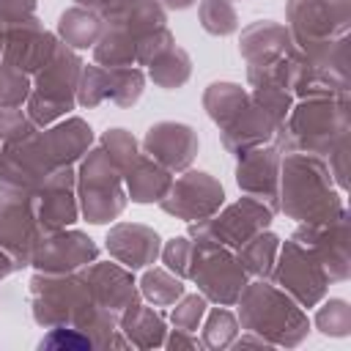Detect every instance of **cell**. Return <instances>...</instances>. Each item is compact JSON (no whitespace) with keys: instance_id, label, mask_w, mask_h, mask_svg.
<instances>
[{"instance_id":"obj_24","label":"cell","mask_w":351,"mask_h":351,"mask_svg":"<svg viewBox=\"0 0 351 351\" xmlns=\"http://www.w3.org/2000/svg\"><path fill=\"white\" fill-rule=\"evenodd\" d=\"M296 49L299 47L293 44L288 27L282 22H274V19H258L252 25H247L239 36V52H241L247 69L269 66L274 60L288 58Z\"/></svg>"},{"instance_id":"obj_44","label":"cell","mask_w":351,"mask_h":351,"mask_svg":"<svg viewBox=\"0 0 351 351\" xmlns=\"http://www.w3.org/2000/svg\"><path fill=\"white\" fill-rule=\"evenodd\" d=\"M250 96H252L255 104H261V107L277 121V126L285 121V115L291 112V107H293V101H296V96H293L291 90H285V88H274V85L252 88Z\"/></svg>"},{"instance_id":"obj_1","label":"cell","mask_w":351,"mask_h":351,"mask_svg":"<svg viewBox=\"0 0 351 351\" xmlns=\"http://www.w3.org/2000/svg\"><path fill=\"white\" fill-rule=\"evenodd\" d=\"M280 211L288 219L318 225L332 222L346 211L343 192L335 189L324 156L282 154L280 162Z\"/></svg>"},{"instance_id":"obj_25","label":"cell","mask_w":351,"mask_h":351,"mask_svg":"<svg viewBox=\"0 0 351 351\" xmlns=\"http://www.w3.org/2000/svg\"><path fill=\"white\" fill-rule=\"evenodd\" d=\"M277 132V121L261 107L252 101H247V107L233 118L228 121L222 129H219V140H222V148L233 156H241L244 151L255 148V145H263V143H271Z\"/></svg>"},{"instance_id":"obj_29","label":"cell","mask_w":351,"mask_h":351,"mask_svg":"<svg viewBox=\"0 0 351 351\" xmlns=\"http://www.w3.org/2000/svg\"><path fill=\"white\" fill-rule=\"evenodd\" d=\"M101 36V14L71 5L58 16V38L69 44L71 49H93V44Z\"/></svg>"},{"instance_id":"obj_18","label":"cell","mask_w":351,"mask_h":351,"mask_svg":"<svg viewBox=\"0 0 351 351\" xmlns=\"http://www.w3.org/2000/svg\"><path fill=\"white\" fill-rule=\"evenodd\" d=\"M200 137L189 123L181 121H156L143 137V154L156 159L170 173H184L195 162Z\"/></svg>"},{"instance_id":"obj_15","label":"cell","mask_w":351,"mask_h":351,"mask_svg":"<svg viewBox=\"0 0 351 351\" xmlns=\"http://www.w3.org/2000/svg\"><path fill=\"white\" fill-rule=\"evenodd\" d=\"M96 258H99V244L88 233L74 228H60L41 236V241L33 250L30 266L44 274H69V271H80Z\"/></svg>"},{"instance_id":"obj_37","label":"cell","mask_w":351,"mask_h":351,"mask_svg":"<svg viewBox=\"0 0 351 351\" xmlns=\"http://www.w3.org/2000/svg\"><path fill=\"white\" fill-rule=\"evenodd\" d=\"M239 335V318L225 310V307H217L208 313L206 324H203V337H200V346L206 348H228L233 346Z\"/></svg>"},{"instance_id":"obj_51","label":"cell","mask_w":351,"mask_h":351,"mask_svg":"<svg viewBox=\"0 0 351 351\" xmlns=\"http://www.w3.org/2000/svg\"><path fill=\"white\" fill-rule=\"evenodd\" d=\"M197 0H159V5L165 11H184V8H192Z\"/></svg>"},{"instance_id":"obj_46","label":"cell","mask_w":351,"mask_h":351,"mask_svg":"<svg viewBox=\"0 0 351 351\" xmlns=\"http://www.w3.org/2000/svg\"><path fill=\"white\" fill-rule=\"evenodd\" d=\"M41 348H90V337L77 326H52L49 335L38 343Z\"/></svg>"},{"instance_id":"obj_27","label":"cell","mask_w":351,"mask_h":351,"mask_svg":"<svg viewBox=\"0 0 351 351\" xmlns=\"http://www.w3.org/2000/svg\"><path fill=\"white\" fill-rule=\"evenodd\" d=\"M170 184H173V173L143 151L132 162V167L123 173L126 197L132 203H159L167 195Z\"/></svg>"},{"instance_id":"obj_8","label":"cell","mask_w":351,"mask_h":351,"mask_svg":"<svg viewBox=\"0 0 351 351\" xmlns=\"http://www.w3.org/2000/svg\"><path fill=\"white\" fill-rule=\"evenodd\" d=\"M274 219V211L244 195L236 203L219 208L217 214H211L208 219L200 222H189V239L197 244H214V247H228V250H239L244 241H250L255 233L266 230Z\"/></svg>"},{"instance_id":"obj_42","label":"cell","mask_w":351,"mask_h":351,"mask_svg":"<svg viewBox=\"0 0 351 351\" xmlns=\"http://www.w3.org/2000/svg\"><path fill=\"white\" fill-rule=\"evenodd\" d=\"M206 304H208V299L203 293H184L176 302L173 313H170L173 326L176 329H184V332H195L200 326L203 315H206Z\"/></svg>"},{"instance_id":"obj_39","label":"cell","mask_w":351,"mask_h":351,"mask_svg":"<svg viewBox=\"0 0 351 351\" xmlns=\"http://www.w3.org/2000/svg\"><path fill=\"white\" fill-rule=\"evenodd\" d=\"M33 90L30 74L11 66L8 60H0V107H22Z\"/></svg>"},{"instance_id":"obj_21","label":"cell","mask_w":351,"mask_h":351,"mask_svg":"<svg viewBox=\"0 0 351 351\" xmlns=\"http://www.w3.org/2000/svg\"><path fill=\"white\" fill-rule=\"evenodd\" d=\"M49 173L52 170L44 159L38 132H33L30 137H25L19 143H5L0 148V181L33 195Z\"/></svg>"},{"instance_id":"obj_34","label":"cell","mask_w":351,"mask_h":351,"mask_svg":"<svg viewBox=\"0 0 351 351\" xmlns=\"http://www.w3.org/2000/svg\"><path fill=\"white\" fill-rule=\"evenodd\" d=\"M197 22L208 36H230L239 30V14L233 0H200Z\"/></svg>"},{"instance_id":"obj_38","label":"cell","mask_w":351,"mask_h":351,"mask_svg":"<svg viewBox=\"0 0 351 351\" xmlns=\"http://www.w3.org/2000/svg\"><path fill=\"white\" fill-rule=\"evenodd\" d=\"M99 145L107 151V156L115 162V167H118L121 173H126V170L132 167V162L140 156V143L134 140L132 132H126V129H121V126L107 129V132L101 134Z\"/></svg>"},{"instance_id":"obj_47","label":"cell","mask_w":351,"mask_h":351,"mask_svg":"<svg viewBox=\"0 0 351 351\" xmlns=\"http://www.w3.org/2000/svg\"><path fill=\"white\" fill-rule=\"evenodd\" d=\"M326 167L332 173V181L337 184V189L343 192L348 186V137H343L326 156Z\"/></svg>"},{"instance_id":"obj_17","label":"cell","mask_w":351,"mask_h":351,"mask_svg":"<svg viewBox=\"0 0 351 351\" xmlns=\"http://www.w3.org/2000/svg\"><path fill=\"white\" fill-rule=\"evenodd\" d=\"M280 162L282 151L277 145H255L239 156L236 184L244 195L266 203L274 214H280Z\"/></svg>"},{"instance_id":"obj_36","label":"cell","mask_w":351,"mask_h":351,"mask_svg":"<svg viewBox=\"0 0 351 351\" xmlns=\"http://www.w3.org/2000/svg\"><path fill=\"white\" fill-rule=\"evenodd\" d=\"M145 88V74L137 66L110 69V101L118 107H132L140 101Z\"/></svg>"},{"instance_id":"obj_41","label":"cell","mask_w":351,"mask_h":351,"mask_svg":"<svg viewBox=\"0 0 351 351\" xmlns=\"http://www.w3.org/2000/svg\"><path fill=\"white\" fill-rule=\"evenodd\" d=\"M192 250H195V241H192L189 236H173L170 241H165L162 250H159L165 269H170V271H173L176 277H181V280H189Z\"/></svg>"},{"instance_id":"obj_14","label":"cell","mask_w":351,"mask_h":351,"mask_svg":"<svg viewBox=\"0 0 351 351\" xmlns=\"http://www.w3.org/2000/svg\"><path fill=\"white\" fill-rule=\"evenodd\" d=\"M293 241H299L302 247H307L315 261L321 263V269L326 271L329 282H346L351 277V233H348V211H343L337 219L332 222H318V225H304L299 222V228L291 236Z\"/></svg>"},{"instance_id":"obj_31","label":"cell","mask_w":351,"mask_h":351,"mask_svg":"<svg viewBox=\"0 0 351 351\" xmlns=\"http://www.w3.org/2000/svg\"><path fill=\"white\" fill-rule=\"evenodd\" d=\"M277 252H280V236H274L266 228V230L255 233L250 241H244L236 250V258H239L241 269L247 271V277H271Z\"/></svg>"},{"instance_id":"obj_19","label":"cell","mask_w":351,"mask_h":351,"mask_svg":"<svg viewBox=\"0 0 351 351\" xmlns=\"http://www.w3.org/2000/svg\"><path fill=\"white\" fill-rule=\"evenodd\" d=\"M58 36L44 27V22L33 14L22 22L5 25V44H3V60L22 69L25 74H36L49 55L58 47Z\"/></svg>"},{"instance_id":"obj_20","label":"cell","mask_w":351,"mask_h":351,"mask_svg":"<svg viewBox=\"0 0 351 351\" xmlns=\"http://www.w3.org/2000/svg\"><path fill=\"white\" fill-rule=\"evenodd\" d=\"M82 277L88 280L90 285V293H93V302L115 315H121L134 299H140V288L132 277V269L121 266L118 261L110 263V261H93L88 266L80 269Z\"/></svg>"},{"instance_id":"obj_32","label":"cell","mask_w":351,"mask_h":351,"mask_svg":"<svg viewBox=\"0 0 351 351\" xmlns=\"http://www.w3.org/2000/svg\"><path fill=\"white\" fill-rule=\"evenodd\" d=\"M148 77H151V82H154L156 88H162V90H176V88H181V85L192 77V58H189V52L173 44L165 55H159V58L148 66Z\"/></svg>"},{"instance_id":"obj_4","label":"cell","mask_w":351,"mask_h":351,"mask_svg":"<svg viewBox=\"0 0 351 351\" xmlns=\"http://www.w3.org/2000/svg\"><path fill=\"white\" fill-rule=\"evenodd\" d=\"M99 304L93 302L90 285L82 277V271L69 274H44L36 271L30 280V313L33 321L44 329L52 326H77L85 329V324L93 318Z\"/></svg>"},{"instance_id":"obj_52","label":"cell","mask_w":351,"mask_h":351,"mask_svg":"<svg viewBox=\"0 0 351 351\" xmlns=\"http://www.w3.org/2000/svg\"><path fill=\"white\" fill-rule=\"evenodd\" d=\"M74 3L82 5V8H90V11H99V14H101V11H107L115 0H74Z\"/></svg>"},{"instance_id":"obj_3","label":"cell","mask_w":351,"mask_h":351,"mask_svg":"<svg viewBox=\"0 0 351 351\" xmlns=\"http://www.w3.org/2000/svg\"><path fill=\"white\" fill-rule=\"evenodd\" d=\"M236 304L239 326L261 335L269 346H299L310 332V321L302 304L269 282V277H255V282L247 280Z\"/></svg>"},{"instance_id":"obj_22","label":"cell","mask_w":351,"mask_h":351,"mask_svg":"<svg viewBox=\"0 0 351 351\" xmlns=\"http://www.w3.org/2000/svg\"><path fill=\"white\" fill-rule=\"evenodd\" d=\"M38 143L49 170L71 167L93 145V129L88 121L71 115V118L55 121L52 126H44V132H38Z\"/></svg>"},{"instance_id":"obj_40","label":"cell","mask_w":351,"mask_h":351,"mask_svg":"<svg viewBox=\"0 0 351 351\" xmlns=\"http://www.w3.org/2000/svg\"><path fill=\"white\" fill-rule=\"evenodd\" d=\"M315 326L326 337H346L351 332V307L346 299H326L315 313Z\"/></svg>"},{"instance_id":"obj_49","label":"cell","mask_w":351,"mask_h":351,"mask_svg":"<svg viewBox=\"0 0 351 351\" xmlns=\"http://www.w3.org/2000/svg\"><path fill=\"white\" fill-rule=\"evenodd\" d=\"M165 346L167 348H195V346H200V340L192 335V332H184V329H173V335L170 337H165Z\"/></svg>"},{"instance_id":"obj_33","label":"cell","mask_w":351,"mask_h":351,"mask_svg":"<svg viewBox=\"0 0 351 351\" xmlns=\"http://www.w3.org/2000/svg\"><path fill=\"white\" fill-rule=\"evenodd\" d=\"M140 296H145L154 307H167V304H176L184 293H186V285L181 277H176L170 269H148L140 282Z\"/></svg>"},{"instance_id":"obj_35","label":"cell","mask_w":351,"mask_h":351,"mask_svg":"<svg viewBox=\"0 0 351 351\" xmlns=\"http://www.w3.org/2000/svg\"><path fill=\"white\" fill-rule=\"evenodd\" d=\"M104 101H110V69L99 63L82 66L80 85H77V104L85 110H93Z\"/></svg>"},{"instance_id":"obj_28","label":"cell","mask_w":351,"mask_h":351,"mask_svg":"<svg viewBox=\"0 0 351 351\" xmlns=\"http://www.w3.org/2000/svg\"><path fill=\"white\" fill-rule=\"evenodd\" d=\"M118 329L129 340V346L137 348H156L165 346V318L154 307H145L140 299H134L121 315Z\"/></svg>"},{"instance_id":"obj_7","label":"cell","mask_w":351,"mask_h":351,"mask_svg":"<svg viewBox=\"0 0 351 351\" xmlns=\"http://www.w3.org/2000/svg\"><path fill=\"white\" fill-rule=\"evenodd\" d=\"M351 88V66H348V36L335 41H324L310 49H299L296 77L291 93L296 99L348 96Z\"/></svg>"},{"instance_id":"obj_10","label":"cell","mask_w":351,"mask_h":351,"mask_svg":"<svg viewBox=\"0 0 351 351\" xmlns=\"http://www.w3.org/2000/svg\"><path fill=\"white\" fill-rule=\"evenodd\" d=\"M189 280L197 285V291L208 302H217L219 307H230L239 302L247 285V271L241 269L233 250L195 241Z\"/></svg>"},{"instance_id":"obj_48","label":"cell","mask_w":351,"mask_h":351,"mask_svg":"<svg viewBox=\"0 0 351 351\" xmlns=\"http://www.w3.org/2000/svg\"><path fill=\"white\" fill-rule=\"evenodd\" d=\"M36 5L38 0H0V22L3 25L22 22L36 14Z\"/></svg>"},{"instance_id":"obj_53","label":"cell","mask_w":351,"mask_h":351,"mask_svg":"<svg viewBox=\"0 0 351 351\" xmlns=\"http://www.w3.org/2000/svg\"><path fill=\"white\" fill-rule=\"evenodd\" d=\"M3 44H5V25L0 22V55H3Z\"/></svg>"},{"instance_id":"obj_30","label":"cell","mask_w":351,"mask_h":351,"mask_svg":"<svg viewBox=\"0 0 351 351\" xmlns=\"http://www.w3.org/2000/svg\"><path fill=\"white\" fill-rule=\"evenodd\" d=\"M247 101H250V93L239 82H211L203 90V110L219 129L228 121H233L247 107Z\"/></svg>"},{"instance_id":"obj_16","label":"cell","mask_w":351,"mask_h":351,"mask_svg":"<svg viewBox=\"0 0 351 351\" xmlns=\"http://www.w3.org/2000/svg\"><path fill=\"white\" fill-rule=\"evenodd\" d=\"M33 211L44 233L69 228L80 217L77 203V173L71 167L52 170L33 192Z\"/></svg>"},{"instance_id":"obj_2","label":"cell","mask_w":351,"mask_h":351,"mask_svg":"<svg viewBox=\"0 0 351 351\" xmlns=\"http://www.w3.org/2000/svg\"><path fill=\"white\" fill-rule=\"evenodd\" d=\"M351 132L348 96L329 99L313 96L293 101L291 112L274 132V145L282 154H315L326 156Z\"/></svg>"},{"instance_id":"obj_50","label":"cell","mask_w":351,"mask_h":351,"mask_svg":"<svg viewBox=\"0 0 351 351\" xmlns=\"http://www.w3.org/2000/svg\"><path fill=\"white\" fill-rule=\"evenodd\" d=\"M14 271H16L14 258H11L5 250H0V280H3V277H8V274H14Z\"/></svg>"},{"instance_id":"obj_12","label":"cell","mask_w":351,"mask_h":351,"mask_svg":"<svg viewBox=\"0 0 351 351\" xmlns=\"http://www.w3.org/2000/svg\"><path fill=\"white\" fill-rule=\"evenodd\" d=\"M271 280L302 307H315L329 291V277L315 261V255L293 239L280 244Z\"/></svg>"},{"instance_id":"obj_26","label":"cell","mask_w":351,"mask_h":351,"mask_svg":"<svg viewBox=\"0 0 351 351\" xmlns=\"http://www.w3.org/2000/svg\"><path fill=\"white\" fill-rule=\"evenodd\" d=\"M101 22L126 30L134 38L154 33L167 25V11L159 0H115L107 11H101Z\"/></svg>"},{"instance_id":"obj_23","label":"cell","mask_w":351,"mask_h":351,"mask_svg":"<svg viewBox=\"0 0 351 351\" xmlns=\"http://www.w3.org/2000/svg\"><path fill=\"white\" fill-rule=\"evenodd\" d=\"M104 247L112 261H118L121 266L134 271V269H145L148 263H154L159 258L162 239L154 228H148L143 222H115L107 230Z\"/></svg>"},{"instance_id":"obj_6","label":"cell","mask_w":351,"mask_h":351,"mask_svg":"<svg viewBox=\"0 0 351 351\" xmlns=\"http://www.w3.org/2000/svg\"><path fill=\"white\" fill-rule=\"evenodd\" d=\"M126 186L123 173L115 167V162L107 156L101 145H90L88 154L80 162L77 170V203L80 214L90 225H104L121 217L126 208Z\"/></svg>"},{"instance_id":"obj_9","label":"cell","mask_w":351,"mask_h":351,"mask_svg":"<svg viewBox=\"0 0 351 351\" xmlns=\"http://www.w3.org/2000/svg\"><path fill=\"white\" fill-rule=\"evenodd\" d=\"M285 27L299 49L348 36L351 0H288Z\"/></svg>"},{"instance_id":"obj_11","label":"cell","mask_w":351,"mask_h":351,"mask_svg":"<svg viewBox=\"0 0 351 351\" xmlns=\"http://www.w3.org/2000/svg\"><path fill=\"white\" fill-rule=\"evenodd\" d=\"M41 236L44 230L33 211V195L0 181V250L14 258L16 271L30 266Z\"/></svg>"},{"instance_id":"obj_45","label":"cell","mask_w":351,"mask_h":351,"mask_svg":"<svg viewBox=\"0 0 351 351\" xmlns=\"http://www.w3.org/2000/svg\"><path fill=\"white\" fill-rule=\"evenodd\" d=\"M176 44L170 27H159L154 33H145L143 38H137V55H134V66H151L159 55H165L170 47Z\"/></svg>"},{"instance_id":"obj_5","label":"cell","mask_w":351,"mask_h":351,"mask_svg":"<svg viewBox=\"0 0 351 351\" xmlns=\"http://www.w3.org/2000/svg\"><path fill=\"white\" fill-rule=\"evenodd\" d=\"M82 66L85 63L77 55V49L58 41L49 60L33 74V90L25 101V110L38 129L52 126L74 110Z\"/></svg>"},{"instance_id":"obj_43","label":"cell","mask_w":351,"mask_h":351,"mask_svg":"<svg viewBox=\"0 0 351 351\" xmlns=\"http://www.w3.org/2000/svg\"><path fill=\"white\" fill-rule=\"evenodd\" d=\"M38 132V126L30 121L27 110L22 107H0V143H19Z\"/></svg>"},{"instance_id":"obj_13","label":"cell","mask_w":351,"mask_h":351,"mask_svg":"<svg viewBox=\"0 0 351 351\" xmlns=\"http://www.w3.org/2000/svg\"><path fill=\"white\" fill-rule=\"evenodd\" d=\"M225 203L222 184L203 170H184L178 178H173L167 195L159 200L162 211L184 219V222H200L217 214Z\"/></svg>"}]
</instances>
